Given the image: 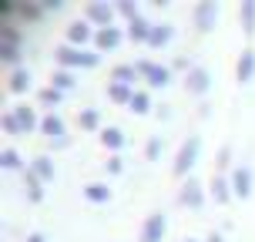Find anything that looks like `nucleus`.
Instances as JSON below:
<instances>
[{
  "label": "nucleus",
  "instance_id": "a878e982",
  "mask_svg": "<svg viewBox=\"0 0 255 242\" xmlns=\"http://www.w3.org/2000/svg\"><path fill=\"white\" fill-rule=\"evenodd\" d=\"M239 17H242V30L252 34L255 30V0H242L239 3Z\"/></svg>",
  "mask_w": 255,
  "mask_h": 242
},
{
  "label": "nucleus",
  "instance_id": "4c0bfd02",
  "mask_svg": "<svg viewBox=\"0 0 255 242\" xmlns=\"http://www.w3.org/2000/svg\"><path fill=\"white\" fill-rule=\"evenodd\" d=\"M24 242H47V236H44V232H30Z\"/></svg>",
  "mask_w": 255,
  "mask_h": 242
},
{
  "label": "nucleus",
  "instance_id": "f03ea898",
  "mask_svg": "<svg viewBox=\"0 0 255 242\" xmlns=\"http://www.w3.org/2000/svg\"><path fill=\"white\" fill-rule=\"evenodd\" d=\"M198 152H202V135H188V138L181 141L178 155H175V175H181V179H188L191 165H195V158H198Z\"/></svg>",
  "mask_w": 255,
  "mask_h": 242
},
{
  "label": "nucleus",
  "instance_id": "393cba45",
  "mask_svg": "<svg viewBox=\"0 0 255 242\" xmlns=\"http://www.w3.org/2000/svg\"><path fill=\"white\" fill-rule=\"evenodd\" d=\"M24 185H27V199L30 202H37V199H44V179H37L30 168L24 172Z\"/></svg>",
  "mask_w": 255,
  "mask_h": 242
},
{
  "label": "nucleus",
  "instance_id": "9b49d317",
  "mask_svg": "<svg viewBox=\"0 0 255 242\" xmlns=\"http://www.w3.org/2000/svg\"><path fill=\"white\" fill-rule=\"evenodd\" d=\"M229 179H232V192L235 195H242V199L252 195V168L249 165H235L229 172Z\"/></svg>",
  "mask_w": 255,
  "mask_h": 242
},
{
  "label": "nucleus",
  "instance_id": "473e14b6",
  "mask_svg": "<svg viewBox=\"0 0 255 242\" xmlns=\"http://www.w3.org/2000/svg\"><path fill=\"white\" fill-rule=\"evenodd\" d=\"M118 13H125L128 20H134V17H138V3H134V0H118Z\"/></svg>",
  "mask_w": 255,
  "mask_h": 242
},
{
  "label": "nucleus",
  "instance_id": "4468645a",
  "mask_svg": "<svg viewBox=\"0 0 255 242\" xmlns=\"http://www.w3.org/2000/svg\"><path fill=\"white\" fill-rule=\"evenodd\" d=\"M235 77H239L242 84L255 77V51L252 47H245V51L239 54V61H235Z\"/></svg>",
  "mask_w": 255,
  "mask_h": 242
},
{
  "label": "nucleus",
  "instance_id": "f8f14e48",
  "mask_svg": "<svg viewBox=\"0 0 255 242\" xmlns=\"http://www.w3.org/2000/svg\"><path fill=\"white\" fill-rule=\"evenodd\" d=\"M185 84H188L191 94H205V91L212 88V74H208V67H205V64H195L188 74H185Z\"/></svg>",
  "mask_w": 255,
  "mask_h": 242
},
{
  "label": "nucleus",
  "instance_id": "4be33fe9",
  "mask_svg": "<svg viewBox=\"0 0 255 242\" xmlns=\"http://www.w3.org/2000/svg\"><path fill=\"white\" fill-rule=\"evenodd\" d=\"M84 199H91V202H108L111 199V185L108 182H88L84 185Z\"/></svg>",
  "mask_w": 255,
  "mask_h": 242
},
{
  "label": "nucleus",
  "instance_id": "c85d7f7f",
  "mask_svg": "<svg viewBox=\"0 0 255 242\" xmlns=\"http://www.w3.org/2000/svg\"><path fill=\"white\" fill-rule=\"evenodd\" d=\"M51 84L57 91H67V88H74V74L67 71V67H54V77H51Z\"/></svg>",
  "mask_w": 255,
  "mask_h": 242
},
{
  "label": "nucleus",
  "instance_id": "6ab92c4d",
  "mask_svg": "<svg viewBox=\"0 0 255 242\" xmlns=\"http://www.w3.org/2000/svg\"><path fill=\"white\" fill-rule=\"evenodd\" d=\"M44 3L37 0H17V20H40L44 17Z\"/></svg>",
  "mask_w": 255,
  "mask_h": 242
},
{
  "label": "nucleus",
  "instance_id": "423d86ee",
  "mask_svg": "<svg viewBox=\"0 0 255 242\" xmlns=\"http://www.w3.org/2000/svg\"><path fill=\"white\" fill-rule=\"evenodd\" d=\"M215 20H218V0H198L191 7V24L198 30H212Z\"/></svg>",
  "mask_w": 255,
  "mask_h": 242
},
{
  "label": "nucleus",
  "instance_id": "b1692460",
  "mask_svg": "<svg viewBox=\"0 0 255 242\" xmlns=\"http://www.w3.org/2000/svg\"><path fill=\"white\" fill-rule=\"evenodd\" d=\"M108 98L118 104H131L134 98V88H128V84H118V81H108Z\"/></svg>",
  "mask_w": 255,
  "mask_h": 242
},
{
  "label": "nucleus",
  "instance_id": "ea45409f",
  "mask_svg": "<svg viewBox=\"0 0 255 242\" xmlns=\"http://www.w3.org/2000/svg\"><path fill=\"white\" fill-rule=\"evenodd\" d=\"M181 242H198V239H191V236H188V239H181Z\"/></svg>",
  "mask_w": 255,
  "mask_h": 242
},
{
  "label": "nucleus",
  "instance_id": "aec40b11",
  "mask_svg": "<svg viewBox=\"0 0 255 242\" xmlns=\"http://www.w3.org/2000/svg\"><path fill=\"white\" fill-rule=\"evenodd\" d=\"M138 67L134 64H115L111 67V81H118V84H128V88H134V81H138Z\"/></svg>",
  "mask_w": 255,
  "mask_h": 242
},
{
  "label": "nucleus",
  "instance_id": "bb28decb",
  "mask_svg": "<svg viewBox=\"0 0 255 242\" xmlns=\"http://www.w3.org/2000/svg\"><path fill=\"white\" fill-rule=\"evenodd\" d=\"M61 98H64V91H57L54 84H47V88H40V91H37V101H40V104H47L51 111H57Z\"/></svg>",
  "mask_w": 255,
  "mask_h": 242
},
{
  "label": "nucleus",
  "instance_id": "dca6fc26",
  "mask_svg": "<svg viewBox=\"0 0 255 242\" xmlns=\"http://www.w3.org/2000/svg\"><path fill=\"white\" fill-rule=\"evenodd\" d=\"M151 20L144 17V13H138L134 20H128V37H134V40H144L148 44V37H151Z\"/></svg>",
  "mask_w": 255,
  "mask_h": 242
},
{
  "label": "nucleus",
  "instance_id": "72a5a7b5",
  "mask_svg": "<svg viewBox=\"0 0 255 242\" xmlns=\"http://www.w3.org/2000/svg\"><path fill=\"white\" fill-rule=\"evenodd\" d=\"M229 162H232V148H229V145H222V148H218V155H215V172L229 168Z\"/></svg>",
  "mask_w": 255,
  "mask_h": 242
},
{
  "label": "nucleus",
  "instance_id": "58836bf2",
  "mask_svg": "<svg viewBox=\"0 0 255 242\" xmlns=\"http://www.w3.org/2000/svg\"><path fill=\"white\" fill-rule=\"evenodd\" d=\"M208 242H225V236L222 232H208Z\"/></svg>",
  "mask_w": 255,
  "mask_h": 242
},
{
  "label": "nucleus",
  "instance_id": "f257e3e1",
  "mask_svg": "<svg viewBox=\"0 0 255 242\" xmlns=\"http://www.w3.org/2000/svg\"><path fill=\"white\" fill-rule=\"evenodd\" d=\"M54 61H57V67H94V64L101 61V51L98 47H77V44H67V40H61L57 47H54Z\"/></svg>",
  "mask_w": 255,
  "mask_h": 242
},
{
  "label": "nucleus",
  "instance_id": "2eb2a0df",
  "mask_svg": "<svg viewBox=\"0 0 255 242\" xmlns=\"http://www.w3.org/2000/svg\"><path fill=\"white\" fill-rule=\"evenodd\" d=\"M30 172H34L37 179H44V182H51L54 175H57V168H54V158H51L47 152L34 155V162H30Z\"/></svg>",
  "mask_w": 255,
  "mask_h": 242
},
{
  "label": "nucleus",
  "instance_id": "2f4dec72",
  "mask_svg": "<svg viewBox=\"0 0 255 242\" xmlns=\"http://www.w3.org/2000/svg\"><path fill=\"white\" fill-rule=\"evenodd\" d=\"M161 145H165V138H161V135H151L148 145H144V155H148V158H158V155H161Z\"/></svg>",
  "mask_w": 255,
  "mask_h": 242
},
{
  "label": "nucleus",
  "instance_id": "7c9ffc66",
  "mask_svg": "<svg viewBox=\"0 0 255 242\" xmlns=\"http://www.w3.org/2000/svg\"><path fill=\"white\" fill-rule=\"evenodd\" d=\"M0 165H3V168H20V165H24V162H20V152H17L13 145H7V148L0 152Z\"/></svg>",
  "mask_w": 255,
  "mask_h": 242
},
{
  "label": "nucleus",
  "instance_id": "1a4fd4ad",
  "mask_svg": "<svg viewBox=\"0 0 255 242\" xmlns=\"http://www.w3.org/2000/svg\"><path fill=\"white\" fill-rule=\"evenodd\" d=\"M121 37H125V30L118 24L98 27V30H94V47H98V51H115L118 44H121Z\"/></svg>",
  "mask_w": 255,
  "mask_h": 242
},
{
  "label": "nucleus",
  "instance_id": "412c9836",
  "mask_svg": "<svg viewBox=\"0 0 255 242\" xmlns=\"http://www.w3.org/2000/svg\"><path fill=\"white\" fill-rule=\"evenodd\" d=\"M171 37H175V27L161 20V24H154V27H151V37H148V44H151V47H165Z\"/></svg>",
  "mask_w": 255,
  "mask_h": 242
},
{
  "label": "nucleus",
  "instance_id": "c756f323",
  "mask_svg": "<svg viewBox=\"0 0 255 242\" xmlns=\"http://www.w3.org/2000/svg\"><path fill=\"white\" fill-rule=\"evenodd\" d=\"M131 111H148L151 108V94H148V88H134V98H131V104H128Z\"/></svg>",
  "mask_w": 255,
  "mask_h": 242
},
{
  "label": "nucleus",
  "instance_id": "0eeeda50",
  "mask_svg": "<svg viewBox=\"0 0 255 242\" xmlns=\"http://www.w3.org/2000/svg\"><path fill=\"white\" fill-rule=\"evenodd\" d=\"M94 30H98V27L91 24V20H84V17H74V20L67 24V30H64V37H67V44L84 47L88 40H94Z\"/></svg>",
  "mask_w": 255,
  "mask_h": 242
},
{
  "label": "nucleus",
  "instance_id": "ddd939ff",
  "mask_svg": "<svg viewBox=\"0 0 255 242\" xmlns=\"http://www.w3.org/2000/svg\"><path fill=\"white\" fill-rule=\"evenodd\" d=\"M10 111H13V118H17V125H20V131H34V128H40V118H37V111H34L30 104L17 101Z\"/></svg>",
  "mask_w": 255,
  "mask_h": 242
},
{
  "label": "nucleus",
  "instance_id": "f3484780",
  "mask_svg": "<svg viewBox=\"0 0 255 242\" xmlns=\"http://www.w3.org/2000/svg\"><path fill=\"white\" fill-rule=\"evenodd\" d=\"M7 84H10V91L13 94H20V91H27L30 88V67H10V74H7Z\"/></svg>",
  "mask_w": 255,
  "mask_h": 242
},
{
  "label": "nucleus",
  "instance_id": "c9c22d12",
  "mask_svg": "<svg viewBox=\"0 0 255 242\" xmlns=\"http://www.w3.org/2000/svg\"><path fill=\"white\" fill-rule=\"evenodd\" d=\"M104 168H108V172L115 175V172H121V168H125V158H121V155H111V158L104 162Z\"/></svg>",
  "mask_w": 255,
  "mask_h": 242
},
{
  "label": "nucleus",
  "instance_id": "20e7f679",
  "mask_svg": "<svg viewBox=\"0 0 255 242\" xmlns=\"http://www.w3.org/2000/svg\"><path fill=\"white\" fill-rule=\"evenodd\" d=\"M134 67H138V74L144 77L151 88H165L168 81H171V67H168V64L151 61V57H141V61H134Z\"/></svg>",
  "mask_w": 255,
  "mask_h": 242
},
{
  "label": "nucleus",
  "instance_id": "9d476101",
  "mask_svg": "<svg viewBox=\"0 0 255 242\" xmlns=\"http://www.w3.org/2000/svg\"><path fill=\"white\" fill-rule=\"evenodd\" d=\"M178 199H181V205H191V209H198V205L205 202V189H202V182L195 179V175H188V179L181 182Z\"/></svg>",
  "mask_w": 255,
  "mask_h": 242
},
{
  "label": "nucleus",
  "instance_id": "cd10ccee",
  "mask_svg": "<svg viewBox=\"0 0 255 242\" xmlns=\"http://www.w3.org/2000/svg\"><path fill=\"white\" fill-rule=\"evenodd\" d=\"M77 125L84 128V131H94V128H101V115H98V108H81V115H77Z\"/></svg>",
  "mask_w": 255,
  "mask_h": 242
},
{
  "label": "nucleus",
  "instance_id": "5701e85b",
  "mask_svg": "<svg viewBox=\"0 0 255 242\" xmlns=\"http://www.w3.org/2000/svg\"><path fill=\"white\" fill-rule=\"evenodd\" d=\"M101 141H104V145H108V148H111V152L118 155V148L125 145V131H121L118 125H108V128H101Z\"/></svg>",
  "mask_w": 255,
  "mask_h": 242
},
{
  "label": "nucleus",
  "instance_id": "e433bc0d",
  "mask_svg": "<svg viewBox=\"0 0 255 242\" xmlns=\"http://www.w3.org/2000/svg\"><path fill=\"white\" fill-rule=\"evenodd\" d=\"M64 0H44V10H61Z\"/></svg>",
  "mask_w": 255,
  "mask_h": 242
},
{
  "label": "nucleus",
  "instance_id": "a211bd4d",
  "mask_svg": "<svg viewBox=\"0 0 255 242\" xmlns=\"http://www.w3.org/2000/svg\"><path fill=\"white\" fill-rule=\"evenodd\" d=\"M208 192L215 195L218 202H229V195H235V192H232V179L225 175V172H215V179H212V185H208Z\"/></svg>",
  "mask_w": 255,
  "mask_h": 242
},
{
  "label": "nucleus",
  "instance_id": "6e6552de",
  "mask_svg": "<svg viewBox=\"0 0 255 242\" xmlns=\"http://www.w3.org/2000/svg\"><path fill=\"white\" fill-rule=\"evenodd\" d=\"M40 131L51 135V145H67V128H64V118L57 111H47L40 118Z\"/></svg>",
  "mask_w": 255,
  "mask_h": 242
},
{
  "label": "nucleus",
  "instance_id": "f704fd0d",
  "mask_svg": "<svg viewBox=\"0 0 255 242\" xmlns=\"http://www.w3.org/2000/svg\"><path fill=\"white\" fill-rule=\"evenodd\" d=\"M3 131H7V135H24V131H20V125H17V118H13V111H7V115H3Z\"/></svg>",
  "mask_w": 255,
  "mask_h": 242
},
{
  "label": "nucleus",
  "instance_id": "39448f33",
  "mask_svg": "<svg viewBox=\"0 0 255 242\" xmlns=\"http://www.w3.org/2000/svg\"><path fill=\"white\" fill-rule=\"evenodd\" d=\"M165 229H168V219L161 209H154L151 216L141 222V232H138V242H161L165 239Z\"/></svg>",
  "mask_w": 255,
  "mask_h": 242
},
{
  "label": "nucleus",
  "instance_id": "7ed1b4c3",
  "mask_svg": "<svg viewBox=\"0 0 255 242\" xmlns=\"http://www.w3.org/2000/svg\"><path fill=\"white\" fill-rule=\"evenodd\" d=\"M115 13H118V3H111V0H88L81 17L91 20L94 27H111L115 24Z\"/></svg>",
  "mask_w": 255,
  "mask_h": 242
}]
</instances>
